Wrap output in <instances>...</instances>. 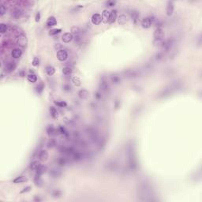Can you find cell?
<instances>
[{
  "label": "cell",
  "mask_w": 202,
  "mask_h": 202,
  "mask_svg": "<svg viewBox=\"0 0 202 202\" xmlns=\"http://www.w3.org/2000/svg\"><path fill=\"white\" fill-rule=\"evenodd\" d=\"M174 12V3L171 1H168L166 7V13L167 16H171Z\"/></svg>",
  "instance_id": "10"
},
{
  "label": "cell",
  "mask_w": 202,
  "mask_h": 202,
  "mask_svg": "<svg viewBox=\"0 0 202 202\" xmlns=\"http://www.w3.org/2000/svg\"><path fill=\"white\" fill-rule=\"evenodd\" d=\"M73 39H74L73 35L70 33H66L63 35V37H62V40H63V42L65 44H68L71 42V41L73 40Z\"/></svg>",
  "instance_id": "11"
},
{
  "label": "cell",
  "mask_w": 202,
  "mask_h": 202,
  "mask_svg": "<svg viewBox=\"0 0 202 202\" xmlns=\"http://www.w3.org/2000/svg\"><path fill=\"white\" fill-rule=\"evenodd\" d=\"M40 165V162L38 161V160H33V161H32L29 164V169L33 170H37Z\"/></svg>",
  "instance_id": "24"
},
{
  "label": "cell",
  "mask_w": 202,
  "mask_h": 202,
  "mask_svg": "<svg viewBox=\"0 0 202 202\" xmlns=\"http://www.w3.org/2000/svg\"><path fill=\"white\" fill-rule=\"evenodd\" d=\"M101 92H96V97L97 98V99H100L101 98Z\"/></svg>",
  "instance_id": "51"
},
{
  "label": "cell",
  "mask_w": 202,
  "mask_h": 202,
  "mask_svg": "<svg viewBox=\"0 0 202 202\" xmlns=\"http://www.w3.org/2000/svg\"><path fill=\"white\" fill-rule=\"evenodd\" d=\"M164 57V55H163V52H159L158 54H156V55H155V59L156 60H160V59H162Z\"/></svg>",
  "instance_id": "41"
},
{
  "label": "cell",
  "mask_w": 202,
  "mask_h": 202,
  "mask_svg": "<svg viewBox=\"0 0 202 202\" xmlns=\"http://www.w3.org/2000/svg\"><path fill=\"white\" fill-rule=\"evenodd\" d=\"M100 89L101 90V92H104V93H107L109 92L110 90V85H109V83H108V81L107 79V77L103 76L102 78H101V81H100Z\"/></svg>",
  "instance_id": "1"
},
{
  "label": "cell",
  "mask_w": 202,
  "mask_h": 202,
  "mask_svg": "<svg viewBox=\"0 0 202 202\" xmlns=\"http://www.w3.org/2000/svg\"><path fill=\"white\" fill-rule=\"evenodd\" d=\"M91 22L93 25H98L102 22V17L100 14H94L91 18Z\"/></svg>",
  "instance_id": "6"
},
{
  "label": "cell",
  "mask_w": 202,
  "mask_h": 202,
  "mask_svg": "<svg viewBox=\"0 0 202 202\" xmlns=\"http://www.w3.org/2000/svg\"><path fill=\"white\" fill-rule=\"evenodd\" d=\"M7 13V7L4 6L3 4L1 5V7H0V15L3 16V15Z\"/></svg>",
  "instance_id": "40"
},
{
  "label": "cell",
  "mask_w": 202,
  "mask_h": 202,
  "mask_svg": "<svg viewBox=\"0 0 202 202\" xmlns=\"http://www.w3.org/2000/svg\"><path fill=\"white\" fill-rule=\"evenodd\" d=\"M55 49L57 51H60V50L63 49V46H62V44H56L55 45Z\"/></svg>",
  "instance_id": "47"
},
{
  "label": "cell",
  "mask_w": 202,
  "mask_h": 202,
  "mask_svg": "<svg viewBox=\"0 0 202 202\" xmlns=\"http://www.w3.org/2000/svg\"><path fill=\"white\" fill-rule=\"evenodd\" d=\"M58 131L59 130H57L53 125H48V126H47V127H46V132L50 137L57 135V132H58Z\"/></svg>",
  "instance_id": "8"
},
{
  "label": "cell",
  "mask_w": 202,
  "mask_h": 202,
  "mask_svg": "<svg viewBox=\"0 0 202 202\" xmlns=\"http://www.w3.org/2000/svg\"><path fill=\"white\" fill-rule=\"evenodd\" d=\"M115 4H116V2H115V1H107L105 3V5L107 7H112L115 6Z\"/></svg>",
  "instance_id": "44"
},
{
  "label": "cell",
  "mask_w": 202,
  "mask_h": 202,
  "mask_svg": "<svg viewBox=\"0 0 202 202\" xmlns=\"http://www.w3.org/2000/svg\"><path fill=\"white\" fill-rule=\"evenodd\" d=\"M49 174L52 178H59L62 175V171L59 169L57 168H52L49 170Z\"/></svg>",
  "instance_id": "13"
},
{
  "label": "cell",
  "mask_w": 202,
  "mask_h": 202,
  "mask_svg": "<svg viewBox=\"0 0 202 202\" xmlns=\"http://www.w3.org/2000/svg\"><path fill=\"white\" fill-rule=\"evenodd\" d=\"M7 25H5L3 23H2L1 25H0V33H1L2 34H4V33H6L7 32Z\"/></svg>",
  "instance_id": "38"
},
{
  "label": "cell",
  "mask_w": 202,
  "mask_h": 202,
  "mask_svg": "<svg viewBox=\"0 0 202 202\" xmlns=\"http://www.w3.org/2000/svg\"><path fill=\"white\" fill-rule=\"evenodd\" d=\"M72 71H73V70H72L71 67H70V66H65V67H63V73L66 76L70 75L72 74Z\"/></svg>",
  "instance_id": "33"
},
{
  "label": "cell",
  "mask_w": 202,
  "mask_h": 202,
  "mask_svg": "<svg viewBox=\"0 0 202 202\" xmlns=\"http://www.w3.org/2000/svg\"><path fill=\"white\" fill-rule=\"evenodd\" d=\"M11 55L13 58L14 59H19L21 56L22 55V51L19 49V48H14L12 52H11Z\"/></svg>",
  "instance_id": "17"
},
{
  "label": "cell",
  "mask_w": 202,
  "mask_h": 202,
  "mask_svg": "<svg viewBox=\"0 0 202 202\" xmlns=\"http://www.w3.org/2000/svg\"><path fill=\"white\" fill-rule=\"evenodd\" d=\"M34 183L37 185H38V186H41L43 185V181L40 178V175L36 174V177L34 178Z\"/></svg>",
  "instance_id": "31"
},
{
  "label": "cell",
  "mask_w": 202,
  "mask_h": 202,
  "mask_svg": "<svg viewBox=\"0 0 202 202\" xmlns=\"http://www.w3.org/2000/svg\"><path fill=\"white\" fill-rule=\"evenodd\" d=\"M38 158L40 161L44 162L48 159V153L46 150H40L38 154Z\"/></svg>",
  "instance_id": "12"
},
{
  "label": "cell",
  "mask_w": 202,
  "mask_h": 202,
  "mask_svg": "<svg viewBox=\"0 0 202 202\" xmlns=\"http://www.w3.org/2000/svg\"><path fill=\"white\" fill-rule=\"evenodd\" d=\"M46 170H47V167H45V166L44 165H40L38 168L36 170H37V174L38 175H41V174H43L45 171H46Z\"/></svg>",
  "instance_id": "30"
},
{
  "label": "cell",
  "mask_w": 202,
  "mask_h": 202,
  "mask_svg": "<svg viewBox=\"0 0 202 202\" xmlns=\"http://www.w3.org/2000/svg\"><path fill=\"white\" fill-rule=\"evenodd\" d=\"M31 189V186H27V187H25L24 188L22 191H21V193H26V192H29V191H30Z\"/></svg>",
  "instance_id": "46"
},
{
  "label": "cell",
  "mask_w": 202,
  "mask_h": 202,
  "mask_svg": "<svg viewBox=\"0 0 202 202\" xmlns=\"http://www.w3.org/2000/svg\"><path fill=\"white\" fill-rule=\"evenodd\" d=\"M71 81L77 87H78V86H80L81 85V79L79 78L78 77H76V76L73 77H72V79H71Z\"/></svg>",
  "instance_id": "28"
},
{
  "label": "cell",
  "mask_w": 202,
  "mask_h": 202,
  "mask_svg": "<svg viewBox=\"0 0 202 202\" xmlns=\"http://www.w3.org/2000/svg\"><path fill=\"white\" fill-rule=\"evenodd\" d=\"M107 167L108 170H115L116 168H117V164L115 163H114V162L108 163Z\"/></svg>",
  "instance_id": "35"
},
{
  "label": "cell",
  "mask_w": 202,
  "mask_h": 202,
  "mask_svg": "<svg viewBox=\"0 0 202 202\" xmlns=\"http://www.w3.org/2000/svg\"><path fill=\"white\" fill-rule=\"evenodd\" d=\"M55 145H56V142H55V140H50L49 142H48V147L49 148H51L55 147Z\"/></svg>",
  "instance_id": "42"
},
{
  "label": "cell",
  "mask_w": 202,
  "mask_h": 202,
  "mask_svg": "<svg viewBox=\"0 0 202 202\" xmlns=\"http://www.w3.org/2000/svg\"><path fill=\"white\" fill-rule=\"evenodd\" d=\"M89 91H88L87 89H83L78 92V97L81 100H85L88 98V96H89Z\"/></svg>",
  "instance_id": "16"
},
{
  "label": "cell",
  "mask_w": 202,
  "mask_h": 202,
  "mask_svg": "<svg viewBox=\"0 0 202 202\" xmlns=\"http://www.w3.org/2000/svg\"><path fill=\"white\" fill-rule=\"evenodd\" d=\"M111 82H113L114 84H118V83H120L121 81L120 77L117 74H112L111 76Z\"/></svg>",
  "instance_id": "27"
},
{
  "label": "cell",
  "mask_w": 202,
  "mask_h": 202,
  "mask_svg": "<svg viewBox=\"0 0 202 202\" xmlns=\"http://www.w3.org/2000/svg\"><path fill=\"white\" fill-rule=\"evenodd\" d=\"M56 56H57V59H58L59 61L64 62V61H66L67 59H68V53L66 52V51L62 49L60 51H57Z\"/></svg>",
  "instance_id": "4"
},
{
  "label": "cell",
  "mask_w": 202,
  "mask_h": 202,
  "mask_svg": "<svg viewBox=\"0 0 202 202\" xmlns=\"http://www.w3.org/2000/svg\"><path fill=\"white\" fill-rule=\"evenodd\" d=\"M153 36H154L155 39H163L164 32H163V29L160 28V27H157L156 29V30L154 31Z\"/></svg>",
  "instance_id": "7"
},
{
  "label": "cell",
  "mask_w": 202,
  "mask_h": 202,
  "mask_svg": "<svg viewBox=\"0 0 202 202\" xmlns=\"http://www.w3.org/2000/svg\"><path fill=\"white\" fill-rule=\"evenodd\" d=\"M67 162H68V159L65 157H59L58 159H57V163L59 166H65Z\"/></svg>",
  "instance_id": "32"
},
{
  "label": "cell",
  "mask_w": 202,
  "mask_h": 202,
  "mask_svg": "<svg viewBox=\"0 0 202 202\" xmlns=\"http://www.w3.org/2000/svg\"><path fill=\"white\" fill-rule=\"evenodd\" d=\"M117 19V10H112L111 11V15H110V19H109V22L110 24L114 23Z\"/></svg>",
  "instance_id": "22"
},
{
  "label": "cell",
  "mask_w": 202,
  "mask_h": 202,
  "mask_svg": "<svg viewBox=\"0 0 202 202\" xmlns=\"http://www.w3.org/2000/svg\"><path fill=\"white\" fill-rule=\"evenodd\" d=\"M44 89V85L43 84V83H40V84L37 86V91L39 94L43 92Z\"/></svg>",
  "instance_id": "39"
},
{
  "label": "cell",
  "mask_w": 202,
  "mask_h": 202,
  "mask_svg": "<svg viewBox=\"0 0 202 202\" xmlns=\"http://www.w3.org/2000/svg\"><path fill=\"white\" fill-rule=\"evenodd\" d=\"M46 73L48 76H52L55 73V70L53 66H46Z\"/></svg>",
  "instance_id": "26"
},
{
  "label": "cell",
  "mask_w": 202,
  "mask_h": 202,
  "mask_svg": "<svg viewBox=\"0 0 202 202\" xmlns=\"http://www.w3.org/2000/svg\"><path fill=\"white\" fill-rule=\"evenodd\" d=\"M164 44V40L163 39H154L153 41V45L158 48H163Z\"/></svg>",
  "instance_id": "18"
},
{
  "label": "cell",
  "mask_w": 202,
  "mask_h": 202,
  "mask_svg": "<svg viewBox=\"0 0 202 202\" xmlns=\"http://www.w3.org/2000/svg\"><path fill=\"white\" fill-rule=\"evenodd\" d=\"M81 37H80V36H75V37H74V40H75V43H78L81 41Z\"/></svg>",
  "instance_id": "49"
},
{
  "label": "cell",
  "mask_w": 202,
  "mask_h": 202,
  "mask_svg": "<svg viewBox=\"0 0 202 202\" xmlns=\"http://www.w3.org/2000/svg\"><path fill=\"white\" fill-rule=\"evenodd\" d=\"M118 24L121 25H126L128 22L127 16H126V15H125V14H121L118 18Z\"/></svg>",
  "instance_id": "19"
},
{
  "label": "cell",
  "mask_w": 202,
  "mask_h": 202,
  "mask_svg": "<svg viewBox=\"0 0 202 202\" xmlns=\"http://www.w3.org/2000/svg\"><path fill=\"white\" fill-rule=\"evenodd\" d=\"M63 89H64L65 91H70V89H71V87H70L69 85H65L63 86Z\"/></svg>",
  "instance_id": "50"
},
{
  "label": "cell",
  "mask_w": 202,
  "mask_h": 202,
  "mask_svg": "<svg viewBox=\"0 0 202 202\" xmlns=\"http://www.w3.org/2000/svg\"><path fill=\"white\" fill-rule=\"evenodd\" d=\"M49 111H50V114H51V116L53 118H56L58 117V111H57L56 108L53 106H51L50 108H49Z\"/></svg>",
  "instance_id": "25"
},
{
  "label": "cell",
  "mask_w": 202,
  "mask_h": 202,
  "mask_svg": "<svg viewBox=\"0 0 202 202\" xmlns=\"http://www.w3.org/2000/svg\"><path fill=\"white\" fill-rule=\"evenodd\" d=\"M28 181V178L25 177V176H18L16 178H14L13 180L14 183H22V182H25Z\"/></svg>",
  "instance_id": "23"
},
{
  "label": "cell",
  "mask_w": 202,
  "mask_h": 202,
  "mask_svg": "<svg viewBox=\"0 0 202 202\" xmlns=\"http://www.w3.org/2000/svg\"><path fill=\"white\" fill-rule=\"evenodd\" d=\"M54 103H55V104L57 105L59 107H66L67 106V103H66L65 101H63V100H61V101H59V100H56V101H55Z\"/></svg>",
  "instance_id": "36"
},
{
  "label": "cell",
  "mask_w": 202,
  "mask_h": 202,
  "mask_svg": "<svg viewBox=\"0 0 202 202\" xmlns=\"http://www.w3.org/2000/svg\"><path fill=\"white\" fill-rule=\"evenodd\" d=\"M152 18L148 17V18H144L141 21V26L144 29H148L152 26Z\"/></svg>",
  "instance_id": "9"
},
{
  "label": "cell",
  "mask_w": 202,
  "mask_h": 202,
  "mask_svg": "<svg viewBox=\"0 0 202 202\" xmlns=\"http://www.w3.org/2000/svg\"><path fill=\"white\" fill-rule=\"evenodd\" d=\"M110 15H111V12L108 11L107 10H103L102 12V22L103 23H107L109 22L110 19Z\"/></svg>",
  "instance_id": "14"
},
{
  "label": "cell",
  "mask_w": 202,
  "mask_h": 202,
  "mask_svg": "<svg viewBox=\"0 0 202 202\" xmlns=\"http://www.w3.org/2000/svg\"><path fill=\"white\" fill-rule=\"evenodd\" d=\"M23 14H24V11L20 7H16L14 8L12 11V16L14 19H19L22 17Z\"/></svg>",
  "instance_id": "5"
},
{
  "label": "cell",
  "mask_w": 202,
  "mask_h": 202,
  "mask_svg": "<svg viewBox=\"0 0 202 202\" xmlns=\"http://www.w3.org/2000/svg\"><path fill=\"white\" fill-rule=\"evenodd\" d=\"M130 17H131V19L133 20V22L134 23H137V22L139 19V17H140V14L138 11H137V10H132L131 13H130Z\"/></svg>",
  "instance_id": "21"
},
{
  "label": "cell",
  "mask_w": 202,
  "mask_h": 202,
  "mask_svg": "<svg viewBox=\"0 0 202 202\" xmlns=\"http://www.w3.org/2000/svg\"><path fill=\"white\" fill-rule=\"evenodd\" d=\"M52 195L55 196V197H57V196H61V192L59 190H55L54 192L52 193Z\"/></svg>",
  "instance_id": "45"
},
{
  "label": "cell",
  "mask_w": 202,
  "mask_h": 202,
  "mask_svg": "<svg viewBox=\"0 0 202 202\" xmlns=\"http://www.w3.org/2000/svg\"><path fill=\"white\" fill-rule=\"evenodd\" d=\"M70 31H71V34L72 35H75V36H78L79 34H80V33H81V30H80V29L77 27V26H73L71 28V29H70Z\"/></svg>",
  "instance_id": "34"
},
{
  "label": "cell",
  "mask_w": 202,
  "mask_h": 202,
  "mask_svg": "<svg viewBox=\"0 0 202 202\" xmlns=\"http://www.w3.org/2000/svg\"><path fill=\"white\" fill-rule=\"evenodd\" d=\"M20 75H21V77H24V72L22 71V72H21V73L19 74Z\"/></svg>",
  "instance_id": "52"
},
{
  "label": "cell",
  "mask_w": 202,
  "mask_h": 202,
  "mask_svg": "<svg viewBox=\"0 0 202 202\" xmlns=\"http://www.w3.org/2000/svg\"><path fill=\"white\" fill-rule=\"evenodd\" d=\"M32 64H33V66H39V64H40V60H39V59L37 58V57H35V58L33 59Z\"/></svg>",
  "instance_id": "43"
},
{
  "label": "cell",
  "mask_w": 202,
  "mask_h": 202,
  "mask_svg": "<svg viewBox=\"0 0 202 202\" xmlns=\"http://www.w3.org/2000/svg\"><path fill=\"white\" fill-rule=\"evenodd\" d=\"M56 24H57V21H56L55 18L53 16L48 18V21H47V22H46L47 26H48V27L55 26V25H56Z\"/></svg>",
  "instance_id": "20"
},
{
  "label": "cell",
  "mask_w": 202,
  "mask_h": 202,
  "mask_svg": "<svg viewBox=\"0 0 202 202\" xmlns=\"http://www.w3.org/2000/svg\"><path fill=\"white\" fill-rule=\"evenodd\" d=\"M16 66H17L16 63H14V62H9V63H7L6 64V66H5V70H6V71H7V72H9V73H10V72H12V71H14L15 70Z\"/></svg>",
  "instance_id": "15"
},
{
  "label": "cell",
  "mask_w": 202,
  "mask_h": 202,
  "mask_svg": "<svg viewBox=\"0 0 202 202\" xmlns=\"http://www.w3.org/2000/svg\"><path fill=\"white\" fill-rule=\"evenodd\" d=\"M62 32V29H51L50 32H49V35L50 36H55V35H57L59 34Z\"/></svg>",
  "instance_id": "37"
},
{
  "label": "cell",
  "mask_w": 202,
  "mask_h": 202,
  "mask_svg": "<svg viewBox=\"0 0 202 202\" xmlns=\"http://www.w3.org/2000/svg\"><path fill=\"white\" fill-rule=\"evenodd\" d=\"M17 44L20 47H22V48H25L28 44V40H27L26 36L24 33L20 34L17 38Z\"/></svg>",
  "instance_id": "3"
},
{
  "label": "cell",
  "mask_w": 202,
  "mask_h": 202,
  "mask_svg": "<svg viewBox=\"0 0 202 202\" xmlns=\"http://www.w3.org/2000/svg\"><path fill=\"white\" fill-rule=\"evenodd\" d=\"M35 20H36V22H40V14L39 12L37 14V15H36V18H35Z\"/></svg>",
  "instance_id": "48"
},
{
  "label": "cell",
  "mask_w": 202,
  "mask_h": 202,
  "mask_svg": "<svg viewBox=\"0 0 202 202\" xmlns=\"http://www.w3.org/2000/svg\"><path fill=\"white\" fill-rule=\"evenodd\" d=\"M27 79L31 83H35L37 81V77L34 74H29L27 76Z\"/></svg>",
  "instance_id": "29"
},
{
  "label": "cell",
  "mask_w": 202,
  "mask_h": 202,
  "mask_svg": "<svg viewBox=\"0 0 202 202\" xmlns=\"http://www.w3.org/2000/svg\"><path fill=\"white\" fill-rule=\"evenodd\" d=\"M141 75V71L139 70H128L124 72V76L127 78H136Z\"/></svg>",
  "instance_id": "2"
}]
</instances>
